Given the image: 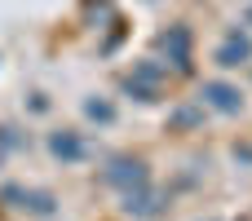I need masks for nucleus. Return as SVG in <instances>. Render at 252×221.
I'll return each instance as SVG.
<instances>
[{"mask_svg":"<svg viewBox=\"0 0 252 221\" xmlns=\"http://www.w3.org/2000/svg\"><path fill=\"white\" fill-rule=\"evenodd\" d=\"M244 27H248V31H252V0H248V4H244Z\"/></svg>","mask_w":252,"mask_h":221,"instance_id":"nucleus-12","label":"nucleus"},{"mask_svg":"<svg viewBox=\"0 0 252 221\" xmlns=\"http://www.w3.org/2000/svg\"><path fill=\"white\" fill-rule=\"evenodd\" d=\"M199 102H204V111H213V115H244V106H248V97H244V89L235 84V80H221V75H213V80H199Z\"/></svg>","mask_w":252,"mask_h":221,"instance_id":"nucleus-5","label":"nucleus"},{"mask_svg":"<svg viewBox=\"0 0 252 221\" xmlns=\"http://www.w3.org/2000/svg\"><path fill=\"white\" fill-rule=\"evenodd\" d=\"M151 4H159V0H151Z\"/></svg>","mask_w":252,"mask_h":221,"instance_id":"nucleus-13","label":"nucleus"},{"mask_svg":"<svg viewBox=\"0 0 252 221\" xmlns=\"http://www.w3.org/2000/svg\"><path fill=\"white\" fill-rule=\"evenodd\" d=\"M97 182H102L106 190H115V195H128V190H142V186H151V182H155V173H151V159H146V155L115 151V155H106V159H102V168H97Z\"/></svg>","mask_w":252,"mask_h":221,"instance_id":"nucleus-1","label":"nucleus"},{"mask_svg":"<svg viewBox=\"0 0 252 221\" xmlns=\"http://www.w3.org/2000/svg\"><path fill=\"white\" fill-rule=\"evenodd\" d=\"M0 204L18 217H31V221H53L62 213V199L58 190L49 186H22V182H4L0 186Z\"/></svg>","mask_w":252,"mask_h":221,"instance_id":"nucleus-2","label":"nucleus"},{"mask_svg":"<svg viewBox=\"0 0 252 221\" xmlns=\"http://www.w3.org/2000/svg\"><path fill=\"white\" fill-rule=\"evenodd\" d=\"M80 111H84V120H89V124H97V128H111V124L120 120V106H115L111 97H102V93L84 97V102H80Z\"/></svg>","mask_w":252,"mask_h":221,"instance_id":"nucleus-9","label":"nucleus"},{"mask_svg":"<svg viewBox=\"0 0 252 221\" xmlns=\"http://www.w3.org/2000/svg\"><path fill=\"white\" fill-rule=\"evenodd\" d=\"M44 151H49V159L62 164V168H75V164H84V159L93 155L89 133H80V128H49V133H44Z\"/></svg>","mask_w":252,"mask_h":221,"instance_id":"nucleus-6","label":"nucleus"},{"mask_svg":"<svg viewBox=\"0 0 252 221\" xmlns=\"http://www.w3.org/2000/svg\"><path fill=\"white\" fill-rule=\"evenodd\" d=\"M213 62L221 66V71H244L252 66V31L248 27H226V35L217 40V49H213Z\"/></svg>","mask_w":252,"mask_h":221,"instance_id":"nucleus-7","label":"nucleus"},{"mask_svg":"<svg viewBox=\"0 0 252 221\" xmlns=\"http://www.w3.org/2000/svg\"><path fill=\"white\" fill-rule=\"evenodd\" d=\"M199 120H204V102L195 97V102H186V106H177V111L168 115V133H190Z\"/></svg>","mask_w":252,"mask_h":221,"instance_id":"nucleus-10","label":"nucleus"},{"mask_svg":"<svg viewBox=\"0 0 252 221\" xmlns=\"http://www.w3.org/2000/svg\"><path fill=\"white\" fill-rule=\"evenodd\" d=\"M155 49L164 53V66L173 75H195V31H190V22H173L168 31H159Z\"/></svg>","mask_w":252,"mask_h":221,"instance_id":"nucleus-4","label":"nucleus"},{"mask_svg":"<svg viewBox=\"0 0 252 221\" xmlns=\"http://www.w3.org/2000/svg\"><path fill=\"white\" fill-rule=\"evenodd\" d=\"M164 84H168V66H164V62H155V58L133 62V66L124 71V80H120V89H124L133 102H142V106L159 102V97H164Z\"/></svg>","mask_w":252,"mask_h":221,"instance_id":"nucleus-3","label":"nucleus"},{"mask_svg":"<svg viewBox=\"0 0 252 221\" xmlns=\"http://www.w3.org/2000/svg\"><path fill=\"white\" fill-rule=\"evenodd\" d=\"M22 146H27V133H22L13 120H4V124H0V164H4L9 155H18Z\"/></svg>","mask_w":252,"mask_h":221,"instance_id":"nucleus-11","label":"nucleus"},{"mask_svg":"<svg viewBox=\"0 0 252 221\" xmlns=\"http://www.w3.org/2000/svg\"><path fill=\"white\" fill-rule=\"evenodd\" d=\"M120 213L133 221H155L168 213V195L151 182V186H142V190H128V195H120Z\"/></svg>","mask_w":252,"mask_h":221,"instance_id":"nucleus-8","label":"nucleus"}]
</instances>
